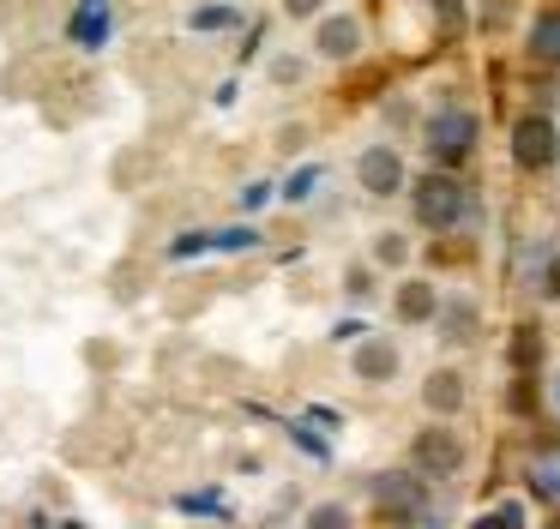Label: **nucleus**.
I'll return each mask as SVG.
<instances>
[{
    "instance_id": "1",
    "label": "nucleus",
    "mask_w": 560,
    "mask_h": 529,
    "mask_svg": "<svg viewBox=\"0 0 560 529\" xmlns=\"http://www.w3.org/2000/svg\"><path fill=\"white\" fill-rule=\"evenodd\" d=\"M476 139H482V127H476L470 108H434V115L422 120V151L434 168H458L464 156L476 151Z\"/></svg>"
},
{
    "instance_id": "2",
    "label": "nucleus",
    "mask_w": 560,
    "mask_h": 529,
    "mask_svg": "<svg viewBox=\"0 0 560 529\" xmlns=\"http://www.w3.org/2000/svg\"><path fill=\"white\" fill-rule=\"evenodd\" d=\"M410 211H416V223H422V228H434V235H440V228L470 223L476 204H470V192H464L452 175H422V180H416V192H410Z\"/></svg>"
},
{
    "instance_id": "3",
    "label": "nucleus",
    "mask_w": 560,
    "mask_h": 529,
    "mask_svg": "<svg viewBox=\"0 0 560 529\" xmlns=\"http://www.w3.org/2000/svg\"><path fill=\"white\" fill-rule=\"evenodd\" d=\"M374 505L392 517V524H416L428 505V481L410 475V469H386V475L374 481Z\"/></svg>"
},
{
    "instance_id": "4",
    "label": "nucleus",
    "mask_w": 560,
    "mask_h": 529,
    "mask_svg": "<svg viewBox=\"0 0 560 529\" xmlns=\"http://www.w3.org/2000/svg\"><path fill=\"white\" fill-rule=\"evenodd\" d=\"M410 457H416V469H422V475L446 481V475H458V469H464V439L446 427V421H440V427L416 433V451Z\"/></svg>"
},
{
    "instance_id": "5",
    "label": "nucleus",
    "mask_w": 560,
    "mask_h": 529,
    "mask_svg": "<svg viewBox=\"0 0 560 529\" xmlns=\"http://www.w3.org/2000/svg\"><path fill=\"white\" fill-rule=\"evenodd\" d=\"M560 156V132L548 115H524L518 127H512V163L518 168H548Z\"/></svg>"
},
{
    "instance_id": "6",
    "label": "nucleus",
    "mask_w": 560,
    "mask_h": 529,
    "mask_svg": "<svg viewBox=\"0 0 560 529\" xmlns=\"http://www.w3.org/2000/svg\"><path fill=\"white\" fill-rule=\"evenodd\" d=\"M355 180H362V192H374V199L404 192V156H398V144H368V151L355 156Z\"/></svg>"
},
{
    "instance_id": "7",
    "label": "nucleus",
    "mask_w": 560,
    "mask_h": 529,
    "mask_svg": "<svg viewBox=\"0 0 560 529\" xmlns=\"http://www.w3.org/2000/svg\"><path fill=\"white\" fill-rule=\"evenodd\" d=\"M314 48H319V60H355L362 55V19H355V12H331V19H319Z\"/></svg>"
},
{
    "instance_id": "8",
    "label": "nucleus",
    "mask_w": 560,
    "mask_h": 529,
    "mask_svg": "<svg viewBox=\"0 0 560 529\" xmlns=\"http://www.w3.org/2000/svg\"><path fill=\"white\" fill-rule=\"evenodd\" d=\"M350 367H355V379H362V385L398 379V343H392V337H362L355 355H350Z\"/></svg>"
},
{
    "instance_id": "9",
    "label": "nucleus",
    "mask_w": 560,
    "mask_h": 529,
    "mask_svg": "<svg viewBox=\"0 0 560 529\" xmlns=\"http://www.w3.org/2000/svg\"><path fill=\"white\" fill-rule=\"evenodd\" d=\"M392 313H398V325H434V313H440V289L428 283V277H404L398 295H392Z\"/></svg>"
},
{
    "instance_id": "10",
    "label": "nucleus",
    "mask_w": 560,
    "mask_h": 529,
    "mask_svg": "<svg viewBox=\"0 0 560 529\" xmlns=\"http://www.w3.org/2000/svg\"><path fill=\"white\" fill-rule=\"evenodd\" d=\"M464 403H470V391H464V373H458V367H440V373H428V385H422V409H428V415L452 421Z\"/></svg>"
},
{
    "instance_id": "11",
    "label": "nucleus",
    "mask_w": 560,
    "mask_h": 529,
    "mask_svg": "<svg viewBox=\"0 0 560 529\" xmlns=\"http://www.w3.org/2000/svg\"><path fill=\"white\" fill-rule=\"evenodd\" d=\"M434 325L446 331V343H470V337H476V307H470V301H446V295H440Z\"/></svg>"
},
{
    "instance_id": "12",
    "label": "nucleus",
    "mask_w": 560,
    "mask_h": 529,
    "mask_svg": "<svg viewBox=\"0 0 560 529\" xmlns=\"http://www.w3.org/2000/svg\"><path fill=\"white\" fill-rule=\"evenodd\" d=\"M530 55L560 67V12H536L530 19Z\"/></svg>"
},
{
    "instance_id": "13",
    "label": "nucleus",
    "mask_w": 560,
    "mask_h": 529,
    "mask_svg": "<svg viewBox=\"0 0 560 529\" xmlns=\"http://www.w3.org/2000/svg\"><path fill=\"white\" fill-rule=\"evenodd\" d=\"M530 493L548 505H560V451H536L530 457Z\"/></svg>"
},
{
    "instance_id": "14",
    "label": "nucleus",
    "mask_w": 560,
    "mask_h": 529,
    "mask_svg": "<svg viewBox=\"0 0 560 529\" xmlns=\"http://www.w3.org/2000/svg\"><path fill=\"white\" fill-rule=\"evenodd\" d=\"M302 529H355V517H350V505H338V499H319L314 512L302 517Z\"/></svg>"
},
{
    "instance_id": "15",
    "label": "nucleus",
    "mask_w": 560,
    "mask_h": 529,
    "mask_svg": "<svg viewBox=\"0 0 560 529\" xmlns=\"http://www.w3.org/2000/svg\"><path fill=\"white\" fill-rule=\"evenodd\" d=\"M404 259H410V235H398V228L374 235V264H404Z\"/></svg>"
},
{
    "instance_id": "16",
    "label": "nucleus",
    "mask_w": 560,
    "mask_h": 529,
    "mask_svg": "<svg viewBox=\"0 0 560 529\" xmlns=\"http://www.w3.org/2000/svg\"><path fill=\"white\" fill-rule=\"evenodd\" d=\"M319 7H326V0H283V12H290V19H319Z\"/></svg>"
},
{
    "instance_id": "17",
    "label": "nucleus",
    "mask_w": 560,
    "mask_h": 529,
    "mask_svg": "<svg viewBox=\"0 0 560 529\" xmlns=\"http://www.w3.org/2000/svg\"><path fill=\"white\" fill-rule=\"evenodd\" d=\"M548 403H555V421H560V367H555V379H548Z\"/></svg>"
}]
</instances>
